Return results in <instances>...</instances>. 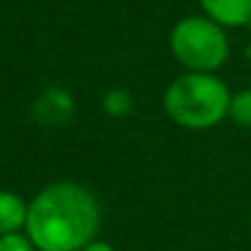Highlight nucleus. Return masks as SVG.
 Returning a JSON list of instances; mask_svg holds the SVG:
<instances>
[{
  "label": "nucleus",
  "instance_id": "1",
  "mask_svg": "<svg viewBox=\"0 0 251 251\" xmlns=\"http://www.w3.org/2000/svg\"><path fill=\"white\" fill-rule=\"evenodd\" d=\"M99 226V200L79 182H52L27 204L25 234L37 251H81Z\"/></svg>",
  "mask_w": 251,
  "mask_h": 251
},
{
  "label": "nucleus",
  "instance_id": "2",
  "mask_svg": "<svg viewBox=\"0 0 251 251\" xmlns=\"http://www.w3.org/2000/svg\"><path fill=\"white\" fill-rule=\"evenodd\" d=\"M231 91L217 74L185 72L173 79L163 96V108L173 123L190 131H207L229 118Z\"/></svg>",
  "mask_w": 251,
  "mask_h": 251
},
{
  "label": "nucleus",
  "instance_id": "3",
  "mask_svg": "<svg viewBox=\"0 0 251 251\" xmlns=\"http://www.w3.org/2000/svg\"><path fill=\"white\" fill-rule=\"evenodd\" d=\"M170 52L187 72L214 74L229 59L226 27L207 15H187L170 30Z\"/></svg>",
  "mask_w": 251,
  "mask_h": 251
},
{
  "label": "nucleus",
  "instance_id": "4",
  "mask_svg": "<svg viewBox=\"0 0 251 251\" xmlns=\"http://www.w3.org/2000/svg\"><path fill=\"white\" fill-rule=\"evenodd\" d=\"M202 15L222 27H244L251 23V0H200Z\"/></svg>",
  "mask_w": 251,
  "mask_h": 251
},
{
  "label": "nucleus",
  "instance_id": "5",
  "mask_svg": "<svg viewBox=\"0 0 251 251\" xmlns=\"http://www.w3.org/2000/svg\"><path fill=\"white\" fill-rule=\"evenodd\" d=\"M25 222H27V202L10 190H0V236L23 231Z\"/></svg>",
  "mask_w": 251,
  "mask_h": 251
},
{
  "label": "nucleus",
  "instance_id": "6",
  "mask_svg": "<svg viewBox=\"0 0 251 251\" xmlns=\"http://www.w3.org/2000/svg\"><path fill=\"white\" fill-rule=\"evenodd\" d=\"M72 106L74 103H72V96L67 91H62V89H47L40 96V101L35 106V113H37V118L42 123H62L64 118H69Z\"/></svg>",
  "mask_w": 251,
  "mask_h": 251
},
{
  "label": "nucleus",
  "instance_id": "7",
  "mask_svg": "<svg viewBox=\"0 0 251 251\" xmlns=\"http://www.w3.org/2000/svg\"><path fill=\"white\" fill-rule=\"evenodd\" d=\"M103 111L113 118H123V116H128L133 111V96L128 89H108L103 94Z\"/></svg>",
  "mask_w": 251,
  "mask_h": 251
},
{
  "label": "nucleus",
  "instance_id": "8",
  "mask_svg": "<svg viewBox=\"0 0 251 251\" xmlns=\"http://www.w3.org/2000/svg\"><path fill=\"white\" fill-rule=\"evenodd\" d=\"M229 118L236 126H241V128H249L251 131V89H241V91L231 94Z\"/></svg>",
  "mask_w": 251,
  "mask_h": 251
},
{
  "label": "nucleus",
  "instance_id": "9",
  "mask_svg": "<svg viewBox=\"0 0 251 251\" xmlns=\"http://www.w3.org/2000/svg\"><path fill=\"white\" fill-rule=\"evenodd\" d=\"M0 251H37L35 244L30 241L27 234H5V236H0Z\"/></svg>",
  "mask_w": 251,
  "mask_h": 251
},
{
  "label": "nucleus",
  "instance_id": "10",
  "mask_svg": "<svg viewBox=\"0 0 251 251\" xmlns=\"http://www.w3.org/2000/svg\"><path fill=\"white\" fill-rule=\"evenodd\" d=\"M81 251H116V249H113V244H108V241H103V239H91Z\"/></svg>",
  "mask_w": 251,
  "mask_h": 251
}]
</instances>
